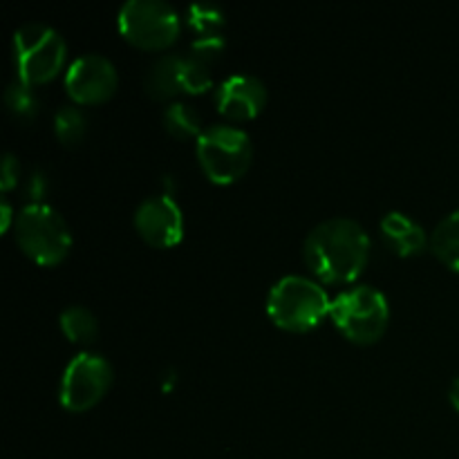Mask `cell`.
Listing matches in <instances>:
<instances>
[{"label":"cell","instance_id":"6da1fadb","mask_svg":"<svg viewBox=\"0 0 459 459\" xmlns=\"http://www.w3.org/2000/svg\"><path fill=\"white\" fill-rule=\"evenodd\" d=\"M305 263L323 282H350L363 272L370 255V236L352 218H327L307 233Z\"/></svg>","mask_w":459,"mask_h":459},{"label":"cell","instance_id":"7a4b0ae2","mask_svg":"<svg viewBox=\"0 0 459 459\" xmlns=\"http://www.w3.org/2000/svg\"><path fill=\"white\" fill-rule=\"evenodd\" d=\"M327 291L312 278L290 273L273 282L267 296V314L278 327L291 332L312 330L330 312Z\"/></svg>","mask_w":459,"mask_h":459},{"label":"cell","instance_id":"3957f363","mask_svg":"<svg viewBox=\"0 0 459 459\" xmlns=\"http://www.w3.org/2000/svg\"><path fill=\"white\" fill-rule=\"evenodd\" d=\"M16 242L40 264H56L72 247V231L54 206L30 202L16 215Z\"/></svg>","mask_w":459,"mask_h":459},{"label":"cell","instance_id":"277c9868","mask_svg":"<svg viewBox=\"0 0 459 459\" xmlns=\"http://www.w3.org/2000/svg\"><path fill=\"white\" fill-rule=\"evenodd\" d=\"M65 56V39L45 22H25L13 31V65L25 83L39 85L56 76Z\"/></svg>","mask_w":459,"mask_h":459},{"label":"cell","instance_id":"5b68a950","mask_svg":"<svg viewBox=\"0 0 459 459\" xmlns=\"http://www.w3.org/2000/svg\"><path fill=\"white\" fill-rule=\"evenodd\" d=\"M197 160L211 182L229 184L247 173L254 155L251 137L231 124L206 126L197 137Z\"/></svg>","mask_w":459,"mask_h":459},{"label":"cell","instance_id":"8992f818","mask_svg":"<svg viewBox=\"0 0 459 459\" xmlns=\"http://www.w3.org/2000/svg\"><path fill=\"white\" fill-rule=\"evenodd\" d=\"M330 316L348 339L357 343H372L388 327L390 307L384 291L370 285H357L341 291L332 300Z\"/></svg>","mask_w":459,"mask_h":459},{"label":"cell","instance_id":"52a82bcc","mask_svg":"<svg viewBox=\"0 0 459 459\" xmlns=\"http://www.w3.org/2000/svg\"><path fill=\"white\" fill-rule=\"evenodd\" d=\"M117 22L130 43L146 49L166 48L179 34V13L166 0H126Z\"/></svg>","mask_w":459,"mask_h":459},{"label":"cell","instance_id":"ba28073f","mask_svg":"<svg viewBox=\"0 0 459 459\" xmlns=\"http://www.w3.org/2000/svg\"><path fill=\"white\" fill-rule=\"evenodd\" d=\"M112 381V366L97 352H79L70 359L58 385V399L72 412L92 408L106 394Z\"/></svg>","mask_w":459,"mask_h":459},{"label":"cell","instance_id":"9c48e42d","mask_svg":"<svg viewBox=\"0 0 459 459\" xmlns=\"http://www.w3.org/2000/svg\"><path fill=\"white\" fill-rule=\"evenodd\" d=\"M117 67L108 56L88 52L76 56L65 72V88L74 101L101 103L117 90Z\"/></svg>","mask_w":459,"mask_h":459},{"label":"cell","instance_id":"30bf717a","mask_svg":"<svg viewBox=\"0 0 459 459\" xmlns=\"http://www.w3.org/2000/svg\"><path fill=\"white\" fill-rule=\"evenodd\" d=\"M134 227L139 236L155 247H170L182 240L184 215L170 195H151L134 211Z\"/></svg>","mask_w":459,"mask_h":459},{"label":"cell","instance_id":"8fae6325","mask_svg":"<svg viewBox=\"0 0 459 459\" xmlns=\"http://www.w3.org/2000/svg\"><path fill=\"white\" fill-rule=\"evenodd\" d=\"M267 101V88L254 74L227 76L215 90V103L229 119L245 121L258 115Z\"/></svg>","mask_w":459,"mask_h":459},{"label":"cell","instance_id":"7c38bea8","mask_svg":"<svg viewBox=\"0 0 459 459\" xmlns=\"http://www.w3.org/2000/svg\"><path fill=\"white\" fill-rule=\"evenodd\" d=\"M381 236L399 255L420 254L429 242L424 227L402 211H388L381 218Z\"/></svg>","mask_w":459,"mask_h":459},{"label":"cell","instance_id":"4fadbf2b","mask_svg":"<svg viewBox=\"0 0 459 459\" xmlns=\"http://www.w3.org/2000/svg\"><path fill=\"white\" fill-rule=\"evenodd\" d=\"M182 58L179 54H166L157 58L146 72L143 88L151 97L169 99L178 92H184L182 88Z\"/></svg>","mask_w":459,"mask_h":459},{"label":"cell","instance_id":"5bb4252c","mask_svg":"<svg viewBox=\"0 0 459 459\" xmlns=\"http://www.w3.org/2000/svg\"><path fill=\"white\" fill-rule=\"evenodd\" d=\"M430 247L442 263L459 272V209L439 220L430 236Z\"/></svg>","mask_w":459,"mask_h":459},{"label":"cell","instance_id":"9a60e30c","mask_svg":"<svg viewBox=\"0 0 459 459\" xmlns=\"http://www.w3.org/2000/svg\"><path fill=\"white\" fill-rule=\"evenodd\" d=\"M61 330L65 332L67 339L90 343V341L97 339L99 321L83 305H67L61 312Z\"/></svg>","mask_w":459,"mask_h":459},{"label":"cell","instance_id":"2e32d148","mask_svg":"<svg viewBox=\"0 0 459 459\" xmlns=\"http://www.w3.org/2000/svg\"><path fill=\"white\" fill-rule=\"evenodd\" d=\"M164 124H166V130L179 139L195 137V134L200 137V133L204 130L200 126V115L195 112V108L188 106V103L184 101H175L166 108Z\"/></svg>","mask_w":459,"mask_h":459},{"label":"cell","instance_id":"e0dca14e","mask_svg":"<svg viewBox=\"0 0 459 459\" xmlns=\"http://www.w3.org/2000/svg\"><path fill=\"white\" fill-rule=\"evenodd\" d=\"M54 130L63 143L72 146L85 134V115L74 106H61L54 117Z\"/></svg>","mask_w":459,"mask_h":459},{"label":"cell","instance_id":"ac0fdd59","mask_svg":"<svg viewBox=\"0 0 459 459\" xmlns=\"http://www.w3.org/2000/svg\"><path fill=\"white\" fill-rule=\"evenodd\" d=\"M213 83V76H211L209 63L204 58L195 56V54H186L182 58V88L184 92H204Z\"/></svg>","mask_w":459,"mask_h":459},{"label":"cell","instance_id":"d6986e66","mask_svg":"<svg viewBox=\"0 0 459 459\" xmlns=\"http://www.w3.org/2000/svg\"><path fill=\"white\" fill-rule=\"evenodd\" d=\"M4 101H7V108L18 117H34L39 112V97H36L34 88L25 81L16 79L9 83L7 92H4Z\"/></svg>","mask_w":459,"mask_h":459},{"label":"cell","instance_id":"ffe728a7","mask_svg":"<svg viewBox=\"0 0 459 459\" xmlns=\"http://www.w3.org/2000/svg\"><path fill=\"white\" fill-rule=\"evenodd\" d=\"M188 22L193 25V30L197 31V36L206 34H222V12H220L215 4L206 3H195L188 7Z\"/></svg>","mask_w":459,"mask_h":459},{"label":"cell","instance_id":"44dd1931","mask_svg":"<svg viewBox=\"0 0 459 459\" xmlns=\"http://www.w3.org/2000/svg\"><path fill=\"white\" fill-rule=\"evenodd\" d=\"M224 49V39L222 34H206V36H197L195 40H193L191 45V54H195V56L204 58L206 63L211 61V58L218 56L220 52Z\"/></svg>","mask_w":459,"mask_h":459},{"label":"cell","instance_id":"7402d4cb","mask_svg":"<svg viewBox=\"0 0 459 459\" xmlns=\"http://www.w3.org/2000/svg\"><path fill=\"white\" fill-rule=\"evenodd\" d=\"M18 160L16 155H12V152H7L4 155V161H3V182H0V186H3V191H9V188L16 184L18 179Z\"/></svg>","mask_w":459,"mask_h":459},{"label":"cell","instance_id":"603a6c76","mask_svg":"<svg viewBox=\"0 0 459 459\" xmlns=\"http://www.w3.org/2000/svg\"><path fill=\"white\" fill-rule=\"evenodd\" d=\"M448 397H451L453 406H455L457 411H459V377H455V379H453L451 390H448Z\"/></svg>","mask_w":459,"mask_h":459},{"label":"cell","instance_id":"cb8c5ba5","mask_svg":"<svg viewBox=\"0 0 459 459\" xmlns=\"http://www.w3.org/2000/svg\"><path fill=\"white\" fill-rule=\"evenodd\" d=\"M0 206H3V229H9V222H12V209H9V202L3 197Z\"/></svg>","mask_w":459,"mask_h":459}]
</instances>
